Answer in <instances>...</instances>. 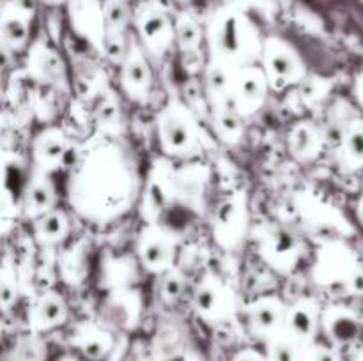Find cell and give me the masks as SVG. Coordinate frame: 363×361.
I'll use <instances>...</instances> for the list:
<instances>
[{
    "instance_id": "obj_1",
    "label": "cell",
    "mask_w": 363,
    "mask_h": 361,
    "mask_svg": "<svg viewBox=\"0 0 363 361\" xmlns=\"http://www.w3.org/2000/svg\"><path fill=\"white\" fill-rule=\"evenodd\" d=\"M137 195L130 154L117 142L99 140L80 154L69 177V202L91 219H110L126 211Z\"/></svg>"
},
{
    "instance_id": "obj_2",
    "label": "cell",
    "mask_w": 363,
    "mask_h": 361,
    "mask_svg": "<svg viewBox=\"0 0 363 361\" xmlns=\"http://www.w3.org/2000/svg\"><path fill=\"white\" fill-rule=\"evenodd\" d=\"M209 46L216 62L234 69L250 66L259 52L257 30L241 11L227 9L209 25Z\"/></svg>"
},
{
    "instance_id": "obj_3",
    "label": "cell",
    "mask_w": 363,
    "mask_h": 361,
    "mask_svg": "<svg viewBox=\"0 0 363 361\" xmlns=\"http://www.w3.org/2000/svg\"><path fill=\"white\" fill-rule=\"evenodd\" d=\"M158 137L165 154H190L199 144V126L191 108L170 101L158 115Z\"/></svg>"
},
{
    "instance_id": "obj_4",
    "label": "cell",
    "mask_w": 363,
    "mask_h": 361,
    "mask_svg": "<svg viewBox=\"0 0 363 361\" xmlns=\"http://www.w3.org/2000/svg\"><path fill=\"white\" fill-rule=\"evenodd\" d=\"M360 262L353 250L342 243H328L319 250L314 265V280L330 289H350L351 280L360 271Z\"/></svg>"
},
{
    "instance_id": "obj_5",
    "label": "cell",
    "mask_w": 363,
    "mask_h": 361,
    "mask_svg": "<svg viewBox=\"0 0 363 361\" xmlns=\"http://www.w3.org/2000/svg\"><path fill=\"white\" fill-rule=\"evenodd\" d=\"M262 64L269 87L275 91H282L287 85L301 81L305 76V66L300 55L284 39H266L262 45Z\"/></svg>"
},
{
    "instance_id": "obj_6",
    "label": "cell",
    "mask_w": 363,
    "mask_h": 361,
    "mask_svg": "<svg viewBox=\"0 0 363 361\" xmlns=\"http://www.w3.org/2000/svg\"><path fill=\"white\" fill-rule=\"evenodd\" d=\"M194 308L209 324H222L236 314V296L222 280L208 275L195 289Z\"/></svg>"
},
{
    "instance_id": "obj_7",
    "label": "cell",
    "mask_w": 363,
    "mask_h": 361,
    "mask_svg": "<svg viewBox=\"0 0 363 361\" xmlns=\"http://www.w3.org/2000/svg\"><path fill=\"white\" fill-rule=\"evenodd\" d=\"M257 243L262 258L282 273L291 271L300 258V241L291 230L277 223L259 227Z\"/></svg>"
},
{
    "instance_id": "obj_8",
    "label": "cell",
    "mask_w": 363,
    "mask_h": 361,
    "mask_svg": "<svg viewBox=\"0 0 363 361\" xmlns=\"http://www.w3.org/2000/svg\"><path fill=\"white\" fill-rule=\"evenodd\" d=\"M176 236L170 230L163 229L158 223L145 225L138 237L137 251L142 265L151 273L163 275L169 271L176 257Z\"/></svg>"
},
{
    "instance_id": "obj_9",
    "label": "cell",
    "mask_w": 363,
    "mask_h": 361,
    "mask_svg": "<svg viewBox=\"0 0 363 361\" xmlns=\"http://www.w3.org/2000/svg\"><path fill=\"white\" fill-rule=\"evenodd\" d=\"M269 81L264 69L254 66L238 67L234 71L230 103L241 117H248L257 112L266 99Z\"/></svg>"
},
{
    "instance_id": "obj_10",
    "label": "cell",
    "mask_w": 363,
    "mask_h": 361,
    "mask_svg": "<svg viewBox=\"0 0 363 361\" xmlns=\"http://www.w3.org/2000/svg\"><path fill=\"white\" fill-rule=\"evenodd\" d=\"M248 227L247 200L243 195H233L218 204L213 216V232L223 248H234L243 241Z\"/></svg>"
},
{
    "instance_id": "obj_11",
    "label": "cell",
    "mask_w": 363,
    "mask_h": 361,
    "mask_svg": "<svg viewBox=\"0 0 363 361\" xmlns=\"http://www.w3.org/2000/svg\"><path fill=\"white\" fill-rule=\"evenodd\" d=\"M174 200V172L167 165L152 168L142 197V216L147 225L158 223L160 216Z\"/></svg>"
},
{
    "instance_id": "obj_12",
    "label": "cell",
    "mask_w": 363,
    "mask_h": 361,
    "mask_svg": "<svg viewBox=\"0 0 363 361\" xmlns=\"http://www.w3.org/2000/svg\"><path fill=\"white\" fill-rule=\"evenodd\" d=\"M137 27L142 41L155 55H163L172 45L176 30H172L165 11L158 6L140 7L137 14Z\"/></svg>"
},
{
    "instance_id": "obj_13",
    "label": "cell",
    "mask_w": 363,
    "mask_h": 361,
    "mask_svg": "<svg viewBox=\"0 0 363 361\" xmlns=\"http://www.w3.org/2000/svg\"><path fill=\"white\" fill-rule=\"evenodd\" d=\"M69 16L74 32L103 50L106 39V21L105 9H101L98 0H71Z\"/></svg>"
},
{
    "instance_id": "obj_14",
    "label": "cell",
    "mask_w": 363,
    "mask_h": 361,
    "mask_svg": "<svg viewBox=\"0 0 363 361\" xmlns=\"http://www.w3.org/2000/svg\"><path fill=\"white\" fill-rule=\"evenodd\" d=\"M27 71L32 80L38 84L50 85L59 91H67L66 66L62 59L43 42L32 46L27 60Z\"/></svg>"
},
{
    "instance_id": "obj_15",
    "label": "cell",
    "mask_w": 363,
    "mask_h": 361,
    "mask_svg": "<svg viewBox=\"0 0 363 361\" xmlns=\"http://www.w3.org/2000/svg\"><path fill=\"white\" fill-rule=\"evenodd\" d=\"M121 85L131 99L145 101L151 88V67L137 42H131L121 69Z\"/></svg>"
},
{
    "instance_id": "obj_16",
    "label": "cell",
    "mask_w": 363,
    "mask_h": 361,
    "mask_svg": "<svg viewBox=\"0 0 363 361\" xmlns=\"http://www.w3.org/2000/svg\"><path fill=\"white\" fill-rule=\"evenodd\" d=\"M287 308L277 297H261L247 308L248 324L252 333L259 338L269 340L282 331L286 324Z\"/></svg>"
},
{
    "instance_id": "obj_17",
    "label": "cell",
    "mask_w": 363,
    "mask_h": 361,
    "mask_svg": "<svg viewBox=\"0 0 363 361\" xmlns=\"http://www.w3.org/2000/svg\"><path fill=\"white\" fill-rule=\"evenodd\" d=\"M67 319V304L62 296L52 290L41 292L28 310V329L32 333L50 331L64 324Z\"/></svg>"
},
{
    "instance_id": "obj_18",
    "label": "cell",
    "mask_w": 363,
    "mask_h": 361,
    "mask_svg": "<svg viewBox=\"0 0 363 361\" xmlns=\"http://www.w3.org/2000/svg\"><path fill=\"white\" fill-rule=\"evenodd\" d=\"M319 324H321V314L315 301L300 299L293 306L287 308L284 329L303 347L314 343Z\"/></svg>"
},
{
    "instance_id": "obj_19",
    "label": "cell",
    "mask_w": 363,
    "mask_h": 361,
    "mask_svg": "<svg viewBox=\"0 0 363 361\" xmlns=\"http://www.w3.org/2000/svg\"><path fill=\"white\" fill-rule=\"evenodd\" d=\"M321 326L330 342L339 347L353 343L362 331L358 315L346 306L326 308L321 314Z\"/></svg>"
},
{
    "instance_id": "obj_20",
    "label": "cell",
    "mask_w": 363,
    "mask_h": 361,
    "mask_svg": "<svg viewBox=\"0 0 363 361\" xmlns=\"http://www.w3.org/2000/svg\"><path fill=\"white\" fill-rule=\"evenodd\" d=\"M69 342L87 360L99 361L112 350L113 336L94 322H80L74 326Z\"/></svg>"
},
{
    "instance_id": "obj_21",
    "label": "cell",
    "mask_w": 363,
    "mask_h": 361,
    "mask_svg": "<svg viewBox=\"0 0 363 361\" xmlns=\"http://www.w3.org/2000/svg\"><path fill=\"white\" fill-rule=\"evenodd\" d=\"M67 138L60 130L50 127L38 134L34 140V161L35 168L41 172H52L62 165L67 154Z\"/></svg>"
},
{
    "instance_id": "obj_22",
    "label": "cell",
    "mask_w": 363,
    "mask_h": 361,
    "mask_svg": "<svg viewBox=\"0 0 363 361\" xmlns=\"http://www.w3.org/2000/svg\"><path fill=\"white\" fill-rule=\"evenodd\" d=\"M55 204V188L53 183L48 179L46 172L34 173L30 183L27 184V190L23 193V212L28 218H35L53 211Z\"/></svg>"
},
{
    "instance_id": "obj_23",
    "label": "cell",
    "mask_w": 363,
    "mask_h": 361,
    "mask_svg": "<svg viewBox=\"0 0 363 361\" xmlns=\"http://www.w3.org/2000/svg\"><path fill=\"white\" fill-rule=\"evenodd\" d=\"M234 67L225 66L222 62L211 60L204 74L206 85V98L211 103L213 108L229 105L230 101V88H233L234 80Z\"/></svg>"
},
{
    "instance_id": "obj_24",
    "label": "cell",
    "mask_w": 363,
    "mask_h": 361,
    "mask_svg": "<svg viewBox=\"0 0 363 361\" xmlns=\"http://www.w3.org/2000/svg\"><path fill=\"white\" fill-rule=\"evenodd\" d=\"M323 134L312 122H300L289 134L291 154L300 161H311L321 152Z\"/></svg>"
},
{
    "instance_id": "obj_25",
    "label": "cell",
    "mask_w": 363,
    "mask_h": 361,
    "mask_svg": "<svg viewBox=\"0 0 363 361\" xmlns=\"http://www.w3.org/2000/svg\"><path fill=\"white\" fill-rule=\"evenodd\" d=\"M28 20L30 16L13 4H6L2 13V38L7 48L21 50L28 38Z\"/></svg>"
},
{
    "instance_id": "obj_26",
    "label": "cell",
    "mask_w": 363,
    "mask_h": 361,
    "mask_svg": "<svg viewBox=\"0 0 363 361\" xmlns=\"http://www.w3.org/2000/svg\"><path fill=\"white\" fill-rule=\"evenodd\" d=\"M59 268L64 282L69 285H78L84 282L89 273V248L85 241H78L60 255Z\"/></svg>"
},
{
    "instance_id": "obj_27",
    "label": "cell",
    "mask_w": 363,
    "mask_h": 361,
    "mask_svg": "<svg viewBox=\"0 0 363 361\" xmlns=\"http://www.w3.org/2000/svg\"><path fill=\"white\" fill-rule=\"evenodd\" d=\"M67 232H69V225H67L66 214L57 209L39 216L34 222V237L41 246L60 243L67 236Z\"/></svg>"
},
{
    "instance_id": "obj_28",
    "label": "cell",
    "mask_w": 363,
    "mask_h": 361,
    "mask_svg": "<svg viewBox=\"0 0 363 361\" xmlns=\"http://www.w3.org/2000/svg\"><path fill=\"white\" fill-rule=\"evenodd\" d=\"M340 152L347 168L357 170L363 166V120L354 119L347 122L340 133Z\"/></svg>"
},
{
    "instance_id": "obj_29",
    "label": "cell",
    "mask_w": 363,
    "mask_h": 361,
    "mask_svg": "<svg viewBox=\"0 0 363 361\" xmlns=\"http://www.w3.org/2000/svg\"><path fill=\"white\" fill-rule=\"evenodd\" d=\"M266 361H303L305 347L286 329L266 340Z\"/></svg>"
},
{
    "instance_id": "obj_30",
    "label": "cell",
    "mask_w": 363,
    "mask_h": 361,
    "mask_svg": "<svg viewBox=\"0 0 363 361\" xmlns=\"http://www.w3.org/2000/svg\"><path fill=\"white\" fill-rule=\"evenodd\" d=\"M213 126L220 140L225 144H236L243 134L241 115L229 105L213 108Z\"/></svg>"
},
{
    "instance_id": "obj_31",
    "label": "cell",
    "mask_w": 363,
    "mask_h": 361,
    "mask_svg": "<svg viewBox=\"0 0 363 361\" xmlns=\"http://www.w3.org/2000/svg\"><path fill=\"white\" fill-rule=\"evenodd\" d=\"M105 308L112 314V321H116V324L130 328L137 322L140 303L133 292H116L110 301H106Z\"/></svg>"
},
{
    "instance_id": "obj_32",
    "label": "cell",
    "mask_w": 363,
    "mask_h": 361,
    "mask_svg": "<svg viewBox=\"0 0 363 361\" xmlns=\"http://www.w3.org/2000/svg\"><path fill=\"white\" fill-rule=\"evenodd\" d=\"M176 38L179 41L181 50L186 55H191L201 46V28L195 20L188 14H181L176 21Z\"/></svg>"
},
{
    "instance_id": "obj_33",
    "label": "cell",
    "mask_w": 363,
    "mask_h": 361,
    "mask_svg": "<svg viewBox=\"0 0 363 361\" xmlns=\"http://www.w3.org/2000/svg\"><path fill=\"white\" fill-rule=\"evenodd\" d=\"M46 345L35 333L28 336H21L13 347L11 361H45Z\"/></svg>"
},
{
    "instance_id": "obj_34",
    "label": "cell",
    "mask_w": 363,
    "mask_h": 361,
    "mask_svg": "<svg viewBox=\"0 0 363 361\" xmlns=\"http://www.w3.org/2000/svg\"><path fill=\"white\" fill-rule=\"evenodd\" d=\"M96 122H98L99 131L105 137H113L121 130V108L119 103L113 98H105L99 105L98 113H96Z\"/></svg>"
},
{
    "instance_id": "obj_35",
    "label": "cell",
    "mask_w": 363,
    "mask_h": 361,
    "mask_svg": "<svg viewBox=\"0 0 363 361\" xmlns=\"http://www.w3.org/2000/svg\"><path fill=\"white\" fill-rule=\"evenodd\" d=\"M106 34H123L128 21V11L123 0H106L105 4Z\"/></svg>"
},
{
    "instance_id": "obj_36",
    "label": "cell",
    "mask_w": 363,
    "mask_h": 361,
    "mask_svg": "<svg viewBox=\"0 0 363 361\" xmlns=\"http://www.w3.org/2000/svg\"><path fill=\"white\" fill-rule=\"evenodd\" d=\"M184 287H186V278H184L179 269L172 265L169 271L163 273L162 283H160V294L165 301H176L181 297Z\"/></svg>"
},
{
    "instance_id": "obj_37",
    "label": "cell",
    "mask_w": 363,
    "mask_h": 361,
    "mask_svg": "<svg viewBox=\"0 0 363 361\" xmlns=\"http://www.w3.org/2000/svg\"><path fill=\"white\" fill-rule=\"evenodd\" d=\"M303 361H339V356L333 349L323 343H311L303 350Z\"/></svg>"
},
{
    "instance_id": "obj_38",
    "label": "cell",
    "mask_w": 363,
    "mask_h": 361,
    "mask_svg": "<svg viewBox=\"0 0 363 361\" xmlns=\"http://www.w3.org/2000/svg\"><path fill=\"white\" fill-rule=\"evenodd\" d=\"M0 301H2V310L4 311L9 310L11 304H14V301H16V280H14V275L13 276L7 275V271H4V275H2Z\"/></svg>"
},
{
    "instance_id": "obj_39",
    "label": "cell",
    "mask_w": 363,
    "mask_h": 361,
    "mask_svg": "<svg viewBox=\"0 0 363 361\" xmlns=\"http://www.w3.org/2000/svg\"><path fill=\"white\" fill-rule=\"evenodd\" d=\"M233 361H266V354H261L255 349H243L234 354Z\"/></svg>"
},
{
    "instance_id": "obj_40",
    "label": "cell",
    "mask_w": 363,
    "mask_h": 361,
    "mask_svg": "<svg viewBox=\"0 0 363 361\" xmlns=\"http://www.w3.org/2000/svg\"><path fill=\"white\" fill-rule=\"evenodd\" d=\"M354 94H357L358 103L363 108V71L360 73V76L357 78V84H354Z\"/></svg>"
},
{
    "instance_id": "obj_41",
    "label": "cell",
    "mask_w": 363,
    "mask_h": 361,
    "mask_svg": "<svg viewBox=\"0 0 363 361\" xmlns=\"http://www.w3.org/2000/svg\"><path fill=\"white\" fill-rule=\"evenodd\" d=\"M230 6V9H236V11H241V7L245 6V4L248 2V0H227Z\"/></svg>"
},
{
    "instance_id": "obj_42",
    "label": "cell",
    "mask_w": 363,
    "mask_h": 361,
    "mask_svg": "<svg viewBox=\"0 0 363 361\" xmlns=\"http://www.w3.org/2000/svg\"><path fill=\"white\" fill-rule=\"evenodd\" d=\"M357 216H358V222L362 223V227H363V198H360V200H358V205H357Z\"/></svg>"
},
{
    "instance_id": "obj_43",
    "label": "cell",
    "mask_w": 363,
    "mask_h": 361,
    "mask_svg": "<svg viewBox=\"0 0 363 361\" xmlns=\"http://www.w3.org/2000/svg\"><path fill=\"white\" fill-rule=\"evenodd\" d=\"M59 361H78L77 357H71V356H64V357H60Z\"/></svg>"
},
{
    "instance_id": "obj_44",
    "label": "cell",
    "mask_w": 363,
    "mask_h": 361,
    "mask_svg": "<svg viewBox=\"0 0 363 361\" xmlns=\"http://www.w3.org/2000/svg\"><path fill=\"white\" fill-rule=\"evenodd\" d=\"M46 2H50V4H59V2H62V0H46Z\"/></svg>"
},
{
    "instance_id": "obj_45",
    "label": "cell",
    "mask_w": 363,
    "mask_h": 361,
    "mask_svg": "<svg viewBox=\"0 0 363 361\" xmlns=\"http://www.w3.org/2000/svg\"><path fill=\"white\" fill-rule=\"evenodd\" d=\"M358 361H363V353L360 354V356H358Z\"/></svg>"
},
{
    "instance_id": "obj_46",
    "label": "cell",
    "mask_w": 363,
    "mask_h": 361,
    "mask_svg": "<svg viewBox=\"0 0 363 361\" xmlns=\"http://www.w3.org/2000/svg\"><path fill=\"white\" fill-rule=\"evenodd\" d=\"M362 198H363V195H362Z\"/></svg>"
}]
</instances>
